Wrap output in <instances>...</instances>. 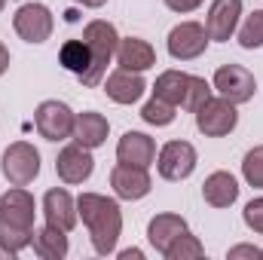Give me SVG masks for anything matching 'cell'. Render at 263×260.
Listing matches in <instances>:
<instances>
[{
	"label": "cell",
	"instance_id": "4",
	"mask_svg": "<svg viewBox=\"0 0 263 260\" xmlns=\"http://www.w3.org/2000/svg\"><path fill=\"white\" fill-rule=\"evenodd\" d=\"M12 28L15 34L25 40V43H46L52 37V28H55V18H52V9L46 3H22L12 15Z\"/></svg>",
	"mask_w": 263,
	"mask_h": 260
},
{
	"label": "cell",
	"instance_id": "33",
	"mask_svg": "<svg viewBox=\"0 0 263 260\" xmlns=\"http://www.w3.org/2000/svg\"><path fill=\"white\" fill-rule=\"evenodd\" d=\"M9 70V49L3 46V40H0V77Z\"/></svg>",
	"mask_w": 263,
	"mask_h": 260
},
{
	"label": "cell",
	"instance_id": "11",
	"mask_svg": "<svg viewBox=\"0 0 263 260\" xmlns=\"http://www.w3.org/2000/svg\"><path fill=\"white\" fill-rule=\"evenodd\" d=\"M239 18H242V0H214V3L208 6V15H205L208 40L227 43V40L236 34Z\"/></svg>",
	"mask_w": 263,
	"mask_h": 260
},
{
	"label": "cell",
	"instance_id": "27",
	"mask_svg": "<svg viewBox=\"0 0 263 260\" xmlns=\"http://www.w3.org/2000/svg\"><path fill=\"white\" fill-rule=\"evenodd\" d=\"M239 46L242 49H260L263 46V9H254L242 28H239Z\"/></svg>",
	"mask_w": 263,
	"mask_h": 260
},
{
	"label": "cell",
	"instance_id": "15",
	"mask_svg": "<svg viewBox=\"0 0 263 260\" xmlns=\"http://www.w3.org/2000/svg\"><path fill=\"white\" fill-rule=\"evenodd\" d=\"M117 162L150 169L156 162V141L144 132H126L117 144Z\"/></svg>",
	"mask_w": 263,
	"mask_h": 260
},
{
	"label": "cell",
	"instance_id": "21",
	"mask_svg": "<svg viewBox=\"0 0 263 260\" xmlns=\"http://www.w3.org/2000/svg\"><path fill=\"white\" fill-rule=\"evenodd\" d=\"M31 248L34 254L43 260H62L67 257V233L52 227V224H43V227H34V236H31Z\"/></svg>",
	"mask_w": 263,
	"mask_h": 260
},
{
	"label": "cell",
	"instance_id": "9",
	"mask_svg": "<svg viewBox=\"0 0 263 260\" xmlns=\"http://www.w3.org/2000/svg\"><path fill=\"white\" fill-rule=\"evenodd\" d=\"M73 120H77V114L65 101H40L37 110H34V126L40 132V138H46V141L70 138L73 135Z\"/></svg>",
	"mask_w": 263,
	"mask_h": 260
},
{
	"label": "cell",
	"instance_id": "5",
	"mask_svg": "<svg viewBox=\"0 0 263 260\" xmlns=\"http://www.w3.org/2000/svg\"><path fill=\"white\" fill-rule=\"evenodd\" d=\"M211 89L220 92V98L233 101V104H245L254 98L257 92V80L248 67L242 65H220L214 70V80H211Z\"/></svg>",
	"mask_w": 263,
	"mask_h": 260
},
{
	"label": "cell",
	"instance_id": "17",
	"mask_svg": "<svg viewBox=\"0 0 263 260\" xmlns=\"http://www.w3.org/2000/svg\"><path fill=\"white\" fill-rule=\"evenodd\" d=\"M187 230H190V227H187V220H184L181 214L162 211V214L150 217V224H147V242H150L159 254H165V251L172 248V242H175L181 233H187Z\"/></svg>",
	"mask_w": 263,
	"mask_h": 260
},
{
	"label": "cell",
	"instance_id": "3",
	"mask_svg": "<svg viewBox=\"0 0 263 260\" xmlns=\"http://www.w3.org/2000/svg\"><path fill=\"white\" fill-rule=\"evenodd\" d=\"M0 172L12 187H28L40 175V150L28 141H15L0 156Z\"/></svg>",
	"mask_w": 263,
	"mask_h": 260
},
{
	"label": "cell",
	"instance_id": "13",
	"mask_svg": "<svg viewBox=\"0 0 263 260\" xmlns=\"http://www.w3.org/2000/svg\"><path fill=\"white\" fill-rule=\"evenodd\" d=\"M110 187L114 193L126 202H138L150 193L153 181L147 175V169H138V165H126V162H117L114 172H110Z\"/></svg>",
	"mask_w": 263,
	"mask_h": 260
},
{
	"label": "cell",
	"instance_id": "12",
	"mask_svg": "<svg viewBox=\"0 0 263 260\" xmlns=\"http://www.w3.org/2000/svg\"><path fill=\"white\" fill-rule=\"evenodd\" d=\"M0 217L12 227L22 230H34V217H37V202L25 187H12L0 196Z\"/></svg>",
	"mask_w": 263,
	"mask_h": 260
},
{
	"label": "cell",
	"instance_id": "35",
	"mask_svg": "<svg viewBox=\"0 0 263 260\" xmlns=\"http://www.w3.org/2000/svg\"><path fill=\"white\" fill-rule=\"evenodd\" d=\"M73 3H80V6H89V9H98V6H104L107 0H73Z\"/></svg>",
	"mask_w": 263,
	"mask_h": 260
},
{
	"label": "cell",
	"instance_id": "14",
	"mask_svg": "<svg viewBox=\"0 0 263 260\" xmlns=\"http://www.w3.org/2000/svg\"><path fill=\"white\" fill-rule=\"evenodd\" d=\"M43 217H46V224L70 233L77 227V217H80L77 214V199L67 193L65 187L46 190V196H43Z\"/></svg>",
	"mask_w": 263,
	"mask_h": 260
},
{
	"label": "cell",
	"instance_id": "31",
	"mask_svg": "<svg viewBox=\"0 0 263 260\" xmlns=\"http://www.w3.org/2000/svg\"><path fill=\"white\" fill-rule=\"evenodd\" d=\"M227 257H230V260H242V257L257 260V257H260V248H254V245H236V248H230V251H227Z\"/></svg>",
	"mask_w": 263,
	"mask_h": 260
},
{
	"label": "cell",
	"instance_id": "20",
	"mask_svg": "<svg viewBox=\"0 0 263 260\" xmlns=\"http://www.w3.org/2000/svg\"><path fill=\"white\" fill-rule=\"evenodd\" d=\"M202 199L211 208H230L239 199V181L230 172H211L202 184Z\"/></svg>",
	"mask_w": 263,
	"mask_h": 260
},
{
	"label": "cell",
	"instance_id": "19",
	"mask_svg": "<svg viewBox=\"0 0 263 260\" xmlns=\"http://www.w3.org/2000/svg\"><path fill=\"white\" fill-rule=\"evenodd\" d=\"M117 65L126 67V70H150L156 65V49L141 40V37H120V46H117Z\"/></svg>",
	"mask_w": 263,
	"mask_h": 260
},
{
	"label": "cell",
	"instance_id": "29",
	"mask_svg": "<svg viewBox=\"0 0 263 260\" xmlns=\"http://www.w3.org/2000/svg\"><path fill=\"white\" fill-rule=\"evenodd\" d=\"M211 98V83L205 77H193L190 73V86H187V98H184V110L196 114L199 107Z\"/></svg>",
	"mask_w": 263,
	"mask_h": 260
},
{
	"label": "cell",
	"instance_id": "7",
	"mask_svg": "<svg viewBox=\"0 0 263 260\" xmlns=\"http://www.w3.org/2000/svg\"><path fill=\"white\" fill-rule=\"evenodd\" d=\"M239 126V110L227 98H208L196 110V129L205 138H223Z\"/></svg>",
	"mask_w": 263,
	"mask_h": 260
},
{
	"label": "cell",
	"instance_id": "8",
	"mask_svg": "<svg viewBox=\"0 0 263 260\" xmlns=\"http://www.w3.org/2000/svg\"><path fill=\"white\" fill-rule=\"evenodd\" d=\"M208 43H211L208 40V31L199 22H181V25H175L168 31V40H165L168 55L175 62H193V59H199L208 49Z\"/></svg>",
	"mask_w": 263,
	"mask_h": 260
},
{
	"label": "cell",
	"instance_id": "22",
	"mask_svg": "<svg viewBox=\"0 0 263 260\" xmlns=\"http://www.w3.org/2000/svg\"><path fill=\"white\" fill-rule=\"evenodd\" d=\"M187 86H190V73L184 70H162L153 83V95L175 104V107H184V98H187Z\"/></svg>",
	"mask_w": 263,
	"mask_h": 260
},
{
	"label": "cell",
	"instance_id": "28",
	"mask_svg": "<svg viewBox=\"0 0 263 260\" xmlns=\"http://www.w3.org/2000/svg\"><path fill=\"white\" fill-rule=\"evenodd\" d=\"M242 178L248 181V187H257L263 190V144L260 147H251L242 159Z\"/></svg>",
	"mask_w": 263,
	"mask_h": 260
},
{
	"label": "cell",
	"instance_id": "10",
	"mask_svg": "<svg viewBox=\"0 0 263 260\" xmlns=\"http://www.w3.org/2000/svg\"><path fill=\"white\" fill-rule=\"evenodd\" d=\"M95 172V159H92V150H86L83 144H67L59 150L55 156V175L62 178V184L67 187H77L83 181H89Z\"/></svg>",
	"mask_w": 263,
	"mask_h": 260
},
{
	"label": "cell",
	"instance_id": "25",
	"mask_svg": "<svg viewBox=\"0 0 263 260\" xmlns=\"http://www.w3.org/2000/svg\"><path fill=\"white\" fill-rule=\"evenodd\" d=\"M31 236L34 230H22V227H12L0 217V251L3 254H22L28 245H31Z\"/></svg>",
	"mask_w": 263,
	"mask_h": 260
},
{
	"label": "cell",
	"instance_id": "16",
	"mask_svg": "<svg viewBox=\"0 0 263 260\" xmlns=\"http://www.w3.org/2000/svg\"><path fill=\"white\" fill-rule=\"evenodd\" d=\"M104 92L110 101L117 104H135L144 92H147V83L138 70H126V67H117L114 73H107L104 80Z\"/></svg>",
	"mask_w": 263,
	"mask_h": 260
},
{
	"label": "cell",
	"instance_id": "36",
	"mask_svg": "<svg viewBox=\"0 0 263 260\" xmlns=\"http://www.w3.org/2000/svg\"><path fill=\"white\" fill-rule=\"evenodd\" d=\"M3 6H6V0H0V12H3Z\"/></svg>",
	"mask_w": 263,
	"mask_h": 260
},
{
	"label": "cell",
	"instance_id": "24",
	"mask_svg": "<svg viewBox=\"0 0 263 260\" xmlns=\"http://www.w3.org/2000/svg\"><path fill=\"white\" fill-rule=\"evenodd\" d=\"M175 117H178V107H175V104H168V101H162V98H156V95L141 107V120H144L147 126H156V129L172 126V123H175Z\"/></svg>",
	"mask_w": 263,
	"mask_h": 260
},
{
	"label": "cell",
	"instance_id": "6",
	"mask_svg": "<svg viewBox=\"0 0 263 260\" xmlns=\"http://www.w3.org/2000/svg\"><path fill=\"white\" fill-rule=\"evenodd\" d=\"M159 178L165 181H187L196 172V147L190 141H168L156 153Z\"/></svg>",
	"mask_w": 263,
	"mask_h": 260
},
{
	"label": "cell",
	"instance_id": "18",
	"mask_svg": "<svg viewBox=\"0 0 263 260\" xmlns=\"http://www.w3.org/2000/svg\"><path fill=\"white\" fill-rule=\"evenodd\" d=\"M107 132H110V123H107V117L104 114H98V110H83V114H77V120H73V141L77 144H83L86 150H95V147H101L104 141H107Z\"/></svg>",
	"mask_w": 263,
	"mask_h": 260
},
{
	"label": "cell",
	"instance_id": "32",
	"mask_svg": "<svg viewBox=\"0 0 263 260\" xmlns=\"http://www.w3.org/2000/svg\"><path fill=\"white\" fill-rule=\"evenodd\" d=\"M162 3H165L172 12H181V15H184V12H193V9H199L205 0H162Z\"/></svg>",
	"mask_w": 263,
	"mask_h": 260
},
{
	"label": "cell",
	"instance_id": "34",
	"mask_svg": "<svg viewBox=\"0 0 263 260\" xmlns=\"http://www.w3.org/2000/svg\"><path fill=\"white\" fill-rule=\"evenodd\" d=\"M144 254L138 251V248H126V251H120V260H141Z\"/></svg>",
	"mask_w": 263,
	"mask_h": 260
},
{
	"label": "cell",
	"instance_id": "1",
	"mask_svg": "<svg viewBox=\"0 0 263 260\" xmlns=\"http://www.w3.org/2000/svg\"><path fill=\"white\" fill-rule=\"evenodd\" d=\"M77 214L83 217L95 254L107 257L117 251L120 233H123V211L117 199H107L101 193H80L77 199Z\"/></svg>",
	"mask_w": 263,
	"mask_h": 260
},
{
	"label": "cell",
	"instance_id": "26",
	"mask_svg": "<svg viewBox=\"0 0 263 260\" xmlns=\"http://www.w3.org/2000/svg\"><path fill=\"white\" fill-rule=\"evenodd\" d=\"M202 254H205V245L187 230V233H181V236L172 242V248H168L162 257L165 260H196V257H202Z\"/></svg>",
	"mask_w": 263,
	"mask_h": 260
},
{
	"label": "cell",
	"instance_id": "37",
	"mask_svg": "<svg viewBox=\"0 0 263 260\" xmlns=\"http://www.w3.org/2000/svg\"><path fill=\"white\" fill-rule=\"evenodd\" d=\"M260 257H263V248H260Z\"/></svg>",
	"mask_w": 263,
	"mask_h": 260
},
{
	"label": "cell",
	"instance_id": "30",
	"mask_svg": "<svg viewBox=\"0 0 263 260\" xmlns=\"http://www.w3.org/2000/svg\"><path fill=\"white\" fill-rule=\"evenodd\" d=\"M242 220H245V227H248V230H254V233H260V236H263V196L251 199V202L245 205Z\"/></svg>",
	"mask_w": 263,
	"mask_h": 260
},
{
	"label": "cell",
	"instance_id": "2",
	"mask_svg": "<svg viewBox=\"0 0 263 260\" xmlns=\"http://www.w3.org/2000/svg\"><path fill=\"white\" fill-rule=\"evenodd\" d=\"M83 40H86V46H89V52H92V65H89V70L80 77V83H83V86H98V83L104 80V73H107L110 59L117 55L120 34H117V28H114L110 22L95 18V22H89V25L83 28Z\"/></svg>",
	"mask_w": 263,
	"mask_h": 260
},
{
	"label": "cell",
	"instance_id": "23",
	"mask_svg": "<svg viewBox=\"0 0 263 260\" xmlns=\"http://www.w3.org/2000/svg\"><path fill=\"white\" fill-rule=\"evenodd\" d=\"M59 65L70 70V73H77V77H83L89 65H92V52H89V46H86V40L80 37V40H65L62 43V49H59Z\"/></svg>",
	"mask_w": 263,
	"mask_h": 260
}]
</instances>
